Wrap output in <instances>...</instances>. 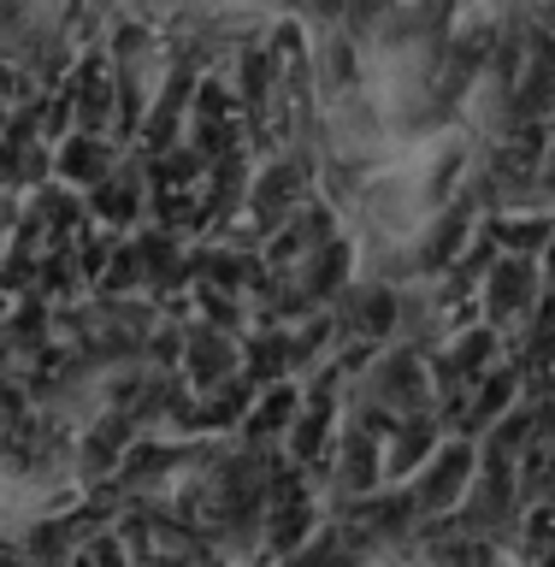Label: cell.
<instances>
[{"label": "cell", "instance_id": "obj_1", "mask_svg": "<svg viewBox=\"0 0 555 567\" xmlns=\"http://www.w3.org/2000/svg\"><path fill=\"white\" fill-rule=\"evenodd\" d=\"M496 290H491V301H496V313H508V308H526V296H532V266L526 260H503L496 266Z\"/></svg>", "mask_w": 555, "mask_h": 567}]
</instances>
